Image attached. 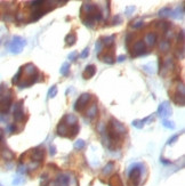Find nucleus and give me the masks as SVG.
<instances>
[{
    "label": "nucleus",
    "mask_w": 185,
    "mask_h": 186,
    "mask_svg": "<svg viewBox=\"0 0 185 186\" xmlns=\"http://www.w3.org/2000/svg\"><path fill=\"white\" fill-rule=\"evenodd\" d=\"M61 120H63V122L68 126L69 128L75 125H78V119H77L75 116H73V114H65Z\"/></svg>",
    "instance_id": "11"
},
{
    "label": "nucleus",
    "mask_w": 185,
    "mask_h": 186,
    "mask_svg": "<svg viewBox=\"0 0 185 186\" xmlns=\"http://www.w3.org/2000/svg\"><path fill=\"white\" fill-rule=\"evenodd\" d=\"M144 53H145V44H144L143 40H137L133 45V48H131V56L137 57V56L143 55Z\"/></svg>",
    "instance_id": "7"
},
{
    "label": "nucleus",
    "mask_w": 185,
    "mask_h": 186,
    "mask_svg": "<svg viewBox=\"0 0 185 186\" xmlns=\"http://www.w3.org/2000/svg\"><path fill=\"white\" fill-rule=\"evenodd\" d=\"M8 129H9L10 134H14V132H16V130H17V128H16V126H15V123H12V125H9Z\"/></svg>",
    "instance_id": "41"
},
{
    "label": "nucleus",
    "mask_w": 185,
    "mask_h": 186,
    "mask_svg": "<svg viewBox=\"0 0 185 186\" xmlns=\"http://www.w3.org/2000/svg\"><path fill=\"white\" fill-rule=\"evenodd\" d=\"M179 137V135H175V136H172V138H169V141L167 142V144L168 145H170V144H174V143H175V141L176 139H177V138Z\"/></svg>",
    "instance_id": "40"
},
{
    "label": "nucleus",
    "mask_w": 185,
    "mask_h": 186,
    "mask_svg": "<svg viewBox=\"0 0 185 186\" xmlns=\"http://www.w3.org/2000/svg\"><path fill=\"white\" fill-rule=\"evenodd\" d=\"M95 73H96V66L95 65H88L87 68L85 69L82 75H84L85 79H90V78L94 77Z\"/></svg>",
    "instance_id": "17"
},
{
    "label": "nucleus",
    "mask_w": 185,
    "mask_h": 186,
    "mask_svg": "<svg viewBox=\"0 0 185 186\" xmlns=\"http://www.w3.org/2000/svg\"><path fill=\"white\" fill-rule=\"evenodd\" d=\"M96 54H97V56L98 57H101V53H102V50H103V42H102V40L100 39V40H97V42H96Z\"/></svg>",
    "instance_id": "32"
},
{
    "label": "nucleus",
    "mask_w": 185,
    "mask_h": 186,
    "mask_svg": "<svg viewBox=\"0 0 185 186\" xmlns=\"http://www.w3.org/2000/svg\"><path fill=\"white\" fill-rule=\"evenodd\" d=\"M78 56H79L78 51H72L71 54H69V59H70V61H75Z\"/></svg>",
    "instance_id": "37"
},
{
    "label": "nucleus",
    "mask_w": 185,
    "mask_h": 186,
    "mask_svg": "<svg viewBox=\"0 0 185 186\" xmlns=\"http://www.w3.org/2000/svg\"><path fill=\"white\" fill-rule=\"evenodd\" d=\"M31 159H32L33 162H38V163L44 161V159H45V151H44V148L37 147L34 150H32L31 151Z\"/></svg>",
    "instance_id": "9"
},
{
    "label": "nucleus",
    "mask_w": 185,
    "mask_h": 186,
    "mask_svg": "<svg viewBox=\"0 0 185 186\" xmlns=\"http://www.w3.org/2000/svg\"><path fill=\"white\" fill-rule=\"evenodd\" d=\"M22 74H23V66H22V68H20L18 72H17V73L14 75L13 80H12V84H13V85H18V84H20L21 78H22Z\"/></svg>",
    "instance_id": "27"
},
{
    "label": "nucleus",
    "mask_w": 185,
    "mask_h": 186,
    "mask_svg": "<svg viewBox=\"0 0 185 186\" xmlns=\"http://www.w3.org/2000/svg\"><path fill=\"white\" fill-rule=\"evenodd\" d=\"M25 45H26V41L22 37H18V35L14 37V38L12 39V42H10V45H9L10 53H13V54H20Z\"/></svg>",
    "instance_id": "3"
},
{
    "label": "nucleus",
    "mask_w": 185,
    "mask_h": 186,
    "mask_svg": "<svg viewBox=\"0 0 185 186\" xmlns=\"http://www.w3.org/2000/svg\"><path fill=\"white\" fill-rule=\"evenodd\" d=\"M57 95V87L53 86L48 91V98H54Z\"/></svg>",
    "instance_id": "33"
},
{
    "label": "nucleus",
    "mask_w": 185,
    "mask_h": 186,
    "mask_svg": "<svg viewBox=\"0 0 185 186\" xmlns=\"http://www.w3.org/2000/svg\"><path fill=\"white\" fill-rule=\"evenodd\" d=\"M144 25V22L143 21H138V22L134 23V24H131V26H133L134 29H141V28H143Z\"/></svg>",
    "instance_id": "38"
},
{
    "label": "nucleus",
    "mask_w": 185,
    "mask_h": 186,
    "mask_svg": "<svg viewBox=\"0 0 185 186\" xmlns=\"http://www.w3.org/2000/svg\"><path fill=\"white\" fill-rule=\"evenodd\" d=\"M82 15H86V18H84V24L85 25L93 28L95 22H100L102 19V13L101 10L98 9V7L96 5L91 3H85L81 6L80 9Z\"/></svg>",
    "instance_id": "1"
},
{
    "label": "nucleus",
    "mask_w": 185,
    "mask_h": 186,
    "mask_svg": "<svg viewBox=\"0 0 185 186\" xmlns=\"http://www.w3.org/2000/svg\"><path fill=\"white\" fill-rule=\"evenodd\" d=\"M24 119V111H23V101H18L17 103H15L14 106V120L16 122L23 121Z\"/></svg>",
    "instance_id": "6"
},
{
    "label": "nucleus",
    "mask_w": 185,
    "mask_h": 186,
    "mask_svg": "<svg viewBox=\"0 0 185 186\" xmlns=\"http://www.w3.org/2000/svg\"><path fill=\"white\" fill-rule=\"evenodd\" d=\"M98 114V106L96 103H94L93 105H90V107H88L87 112H86V116H87L88 119L93 120L94 118H96Z\"/></svg>",
    "instance_id": "15"
},
{
    "label": "nucleus",
    "mask_w": 185,
    "mask_h": 186,
    "mask_svg": "<svg viewBox=\"0 0 185 186\" xmlns=\"http://www.w3.org/2000/svg\"><path fill=\"white\" fill-rule=\"evenodd\" d=\"M162 126H163V127H165V128H168V129H175V125H174V122H172V121H169V120H163Z\"/></svg>",
    "instance_id": "35"
},
{
    "label": "nucleus",
    "mask_w": 185,
    "mask_h": 186,
    "mask_svg": "<svg viewBox=\"0 0 185 186\" xmlns=\"http://www.w3.org/2000/svg\"><path fill=\"white\" fill-rule=\"evenodd\" d=\"M172 16L176 19H182L183 16H184V6L182 5L181 7H177L175 12L172 14Z\"/></svg>",
    "instance_id": "22"
},
{
    "label": "nucleus",
    "mask_w": 185,
    "mask_h": 186,
    "mask_svg": "<svg viewBox=\"0 0 185 186\" xmlns=\"http://www.w3.org/2000/svg\"><path fill=\"white\" fill-rule=\"evenodd\" d=\"M172 102L175 103L176 105L178 106H184L185 105V97L184 94H181L178 91H176L174 95H172Z\"/></svg>",
    "instance_id": "16"
},
{
    "label": "nucleus",
    "mask_w": 185,
    "mask_h": 186,
    "mask_svg": "<svg viewBox=\"0 0 185 186\" xmlns=\"http://www.w3.org/2000/svg\"><path fill=\"white\" fill-rule=\"evenodd\" d=\"M102 61H103L104 63H106V64H113L114 61H116V58H114L112 53H109V54H105L103 57H102Z\"/></svg>",
    "instance_id": "26"
},
{
    "label": "nucleus",
    "mask_w": 185,
    "mask_h": 186,
    "mask_svg": "<svg viewBox=\"0 0 185 186\" xmlns=\"http://www.w3.org/2000/svg\"><path fill=\"white\" fill-rule=\"evenodd\" d=\"M56 154V148L54 145H50V155H55Z\"/></svg>",
    "instance_id": "43"
},
{
    "label": "nucleus",
    "mask_w": 185,
    "mask_h": 186,
    "mask_svg": "<svg viewBox=\"0 0 185 186\" xmlns=\"http://www.w3.org/2000/svg\"><path fill=\"white\" fill-rule=\"evenodd\" d=\"M0 45H1V41H0Z\"/></svg>",
    "instance_id": "47"
},
{
    "label": "nucleus",
    "mask_w": 185,
    "mask_h": 186,
    "mask_svg": "<svg viewBox=\"0 0 185 186\" xmlns=\"http://www.w3.org/2000/svg\"><path fill=\"white\" fill-rule=\"evenodd\" d=\"M125 59H126V56H125V55H120V56H118V62H119V63L123 62Z\"/></svg>",
    "instance_id": "44"
},
{
    "label": "nucleus",
    "mask_w": 185,
    "mask_h": 186,
    "mask_svg": "<svg viewBox=\"0 0 185 186\" xmlns=\"http://www.w3.org/2000/svg\"><path fill=\"white\" fill-rule=\"evenodd\" d=\"M23 71H25L26 74H28V77L29 75H32V74H36L38 73V70H37L36 65H33L32 63H28L23 66Z\"/></svg>",
    "instance_id": "19"
},
{
    "label": "nucleus",
    "mask_w": 185,
    "mask_h": 186,
    "mask_svg": "<svg viewBox=\"0 0 185 186\" xmlns=\"http://www.w3.org/2000/svg\"><path fill=\"white\" fill-rule=\"evenodd\" d=\"M142 164H134L129 170L128 176V185L129 186H138L141 183V176H142Z\"/></svg>",
    "instance_id": "2"
},
{
    "label": "nucleus",
    "mask_w": 185,
    "mask_h": 186,
    "mask_svg": "<svg viewBox=\"0 0 185 186\" xmlns=\"http://www.w3.org/2000/svg\"><path fill=\"white\" fill-rule=\"evenodd\" d=\"M157 40H158V34L156 32H150L145 35V41L144 44H146L150 47H153V46L157 44Z\"/></svg>",
    "instance_id": "14"
},
{
    "label": "nucleus",
    "mask_w": 185,
    "mask_h": 186,
    "mask_svg": "<svg viewBox=\"0 0 185 186\" xmlns=\"http://www.w3.org/2000/svg\"><path fill=\"white\" fill-rule=\"evenodd\" d=\"M101 40L103 42V46H105L106 48H113L114 41H116V35L112 34L110 37H105V38L101 39Z\"/></svg>",
    "instance_id": "18"
},
{
    "label": "nucleus",
    "mask_w": 185,
    "mask_h": 186,
    "mask_svg": "<svg viewBox=\"0 0 185 186\" xmlns=\"http://www.w3.org/2000/svg\"><path fill=\"white\" fill-rule=\"evenodd\" d=\"M0 153H1L3 159H5V160H7V161H10L14 159V153L10 151L9 148H7L5 144L0 146Z\"/></svg>",
    "instance_id": "12"
},
{
    "label": "nucleus",
    "mask_w": 185,
    "mask_h": 186,
    "mask_svg": "<svg viewBox=\"0 0 185 186\" xmlns=\"http://www.w3.org/2000/svg\"><path fill=\"white\" fill-rule=\"evenodd\" d=\"M170 23L169 22H166V21H163V22H157V26L159 28L160 30H162L163 33H167L169 31V29H170Z\"/></svg>",
    "instance_id": "23"
},
{
    "label": "nucleus",
    "mask_w": 185,
    "mask_h": 186,
    "mask_svg": "<svg viewBox=\"0 0 185 186\" xmlns=\"http://www.w3.org/2000/svg\"><path fill=\"white\" fill-rule=\"evenodd\" d=\"M70 184V176L66 173H61L56 177L54 186H68Z\"/></svg>",
    "instance_id": "10"
},
{
    "label": "nucleus",
    "mask_w": 185,
    "mask_h": 186,
    "mask_svg": "<svg viewBox=\"0 0 185 186\" xmlns=\"http://www.w3.org/2000/svg\"><path fill=\"white\" fill-rule=\"evenodd\" d=\"M21 182H22V178H20V177H18V178H16V179L14 180L13 184H14V185H18V184H20Z\"/></svg>",
    "instance_id": "45"
},
{
    "label": "nucleus",
    "mask_w": 185,
    "mask_h": 186,
    "mask_svg": "<svg viewBox=\"0 0 185 186\" xmlns=\"http://www.w3.org/2000/svg\"><path fill=\"white\" fill-rule=\"evenodd\" d=\"M3 116H1V114H0V122L3 121Z\"/></svg>",
    "instance_id": "46"
},
{
    "label": "nucleus",
    "mask_w": 185,
    "mask_h": 186,
    "mask_svg": "<svg viewBox=\"0 0 185 186\" xmlns=\"http://www.w3.org/2000/svg\"><path fill=\"white\" fill-rule=\"evenodd\" d=\"M85 145H86L85 141H82V139H78V141L75 143V148H77V150H82V148L85 147Z\"/></svg>",
    "instance_id": "34"
},
{
    "label": "nucleus",
    "mask_w": 185,
    "mask_h": 186,
    "mask_svg": "<svg viewBox=\"0 0 185 186\" xmlns=\"http://www.w3.org/2000/svg\"><path fill=\"white\" fill-rule=\"evenodd\" d=\"M79 130H80V127L79 125H75L69 128V138H75V136L78 135Z\"/></svg>",
    "instance_id": "24"
},
{
    "label": "nucleus",
    "mask_w": 185,
    "mask_h": 186,
    "mask_svg": "<svg viewBox=\"0 0 185 186\" xmlns=\"http://www.w3.org/2000/svg\"><path fill=\"white\" fill-rule=\"evenodd\" d=\"M176 56H177V57L179 58V59H183V58H184V48H181V49H177V50H176Z\"/></svg>",
    "instance_id": "36"
},
{
    "label": "nucleus",
    "mask_w": 185,
    "mask_h": 186,
    "mask_svg": "<svg viewBox=\"0 0 185 186\" xmlns=\"http://www.w3.org/2000/svg\"><path fill=\"white\" fill-rule=\"evenodd\" d=\"M113 168H114V162L113 161H110V162H107L106 163V166L103 168V175H109V173L113 170Z\"/></svg>",
    "instance_id": "28"
},
{
    "label": "nucleus",
    "mask_w": 185,
    "mask_h": 186,
    "mask_svg": "<svg viewBox=\"0 0 185 186\" xmlns=\"http://www.w3.org/2000/svg\"><path fill=\"white\" fill-rule=\"evenodd\" d=\"M59 72H61L62 75H69V73H70V65L68 63H64V64L62 65Z\"/></svg>",
    "instance_id": "31"
},
{
    "label": "nucleus",
    "mask_w": 185,
    "mask_h": 186,
    "mask_svg": "<svg viewBox=\"0 0 185 186\" xmlns=\"http://www.w3.org/2000/svg\"><path fill=\"white\" fill-rule=\"evenodd\" d=\"M170 14H172L170 7H163L162 9L159 12V16L160 17H167V16H169Z\"/></svg>",
    "instance_id": "30"
},
{
    "label": "nucleus",
    "mask_w": 185,
    "mask_h": 186,
    "mask_svg": "<svg viewBox=\"0 0 185 186\" xmlns=\"http://www.w3.org/2000/svg\"><path fill=\"white\" fill-rule=\"evenodd\" d=\"M77 41V34L75 32H70L65 37V44L68 46H73Z\"/></svg>",
    "instance_id": "21"
},
{
    "label": "nucleus",
    "mask_w": 185,
    "mask_h": 186,
    "mask_svg": "<svg viewBox=\"0 0 185 186\" xmlns=\"http://www.w3.org/2000/svg\"><path fill=\"white\" fill-rule=\"evenodd\" d=\"M90 100H91L90 94H88V93L82 94L81 96H79V98L77 100V102H75V110L77 111V112H81L82 110L88 105V103H89V101Z\"/></svg>",
    "instance_id": "4"
},
{
    "label": "nucleus",
    "mask_w": 185,
    "mask_h": 186,
    "mask_svg": "<svg viewBox=\"0 0 185 186\" xmlns=\"http://www.w3.org/2000/svg\"><path fill=\"white\" fill-rule=\"evenodd\" d=\"M56 132H57V134H59L61 137H69V127L63 122V120H61L59 123L57 125Z\"/></svg>",
    "instance_id": "13"
},
{
    "label": "nucleus",
    "mask_w": 185,
    "mask_h": 186,
    "mask_svg": "<svg viewBox=\"0 0 185 186\" xmlns=\"http://www.w3.org/2000/svg\"><path fill=\"white\" fill-rule=\"evenodd\" d=\"M178 42H182L183 44V41H184V31H181L179 32V34H178Z\"/></svg>",
    "instance_id": "42"
},
{
    "label": "nucleus",
    "mask_w": 185,
    "mask_h": 186,
    "mask_svg": "<svg viewBox=\"0 0 185 186\" xmlns=\"http://www.w3.org/2000/svg\"><path fill=\"white\" fill-rule=\"evenodd\" d=\"M109 185L110 186H123V183L121 178L119 177V175H113V176L111 177L110 180H109Z\"/></svg>",
    "instance_id": "20"
},
{
    "label": "nucleus",
    "mask_w": 185,
    "mask_h": 186,
    "mask_svg": "<svg viewBox=\"0 0 185 186\" xmlns=\"http://www.w3.org/2000/svg\"><path fill=\"white\" fill-rule=\"evenodd\" d=\"M147 120H149V116H147V118H145V119H143V120H134L131 125H133L134 127H135V128H137V129H142L144 127V122L147 121Z\"/></svg>",
    "instance_id": "29"
},
{
    "label": "nucleus",
    "mask_w": 185,
    "mask_h": 186,
    "mask_svg": "<svg viewBox=\"0 0 185 186\" xmlns=\"http://www.w3.org/2000/svg\"><path fill=\"white\" fill-rule=\"evenodd\" d=\"M89 56V48H85L84 51H82L81 54H80V57L81 58H86Z\"/></svg>",
    "instance_id": "39"
},
{
    "label": "nucleus",
    "mask_w": 185,
    "mask_h": 186,
    "mask_svg": "<svg viewBox=\"0 0 185 186\" xmlns=\"http://www.w3.org/2000/svg\"><path fill=\"white\" fill-rule=\"evenodd\" d=\"M157 113H158V116H159L160 118H162V119L170 116V114H172V107H170V105H169V103L168 102L161 103V104L159 105V107H158Z\"/></svg>",
    "instance_id": "8"
},
{
    "label": "nucleus",
    "mask_w": 185,
    "mask_h": 186,
    "mask_svg": "<svg viewBox=\"0 0 185 186\" xmlns=\"http://www.w3.org/2000/svg\"><path fill=\"white\" fill-rule=\"evenodd\" d=\"M0 186H3V185H1V184H0Z\"/></svg>",
    "instance_id": "48"
},
{
    "label": "nucleus",
    "mask_w": 185,
    "mask_h": 186,
    "mask_svg": "<svg viewBox=\"0 0 185 186\" xmlns=\"http://www.w3.org/2000/svg\"><path fill=\"white\" fill-rule=\"evenodd\" d=\"M159 49L161 51H163V53H167V51L170 49V42H169L167 39H165V40H162V41H160Z\"/></svg>",
    "instance_id": "25"
},
{
    "label": "nucleus",
    "mask_w": 185,
    "mask_h": 186,
    "mask_svg": "<svg viewBox=\"0 0 185 186\" xmlns=\"http://www.w3.org/2000/svg\"><path fill=\"white\" fill-rule=\"evenodd\" d=\"M12 103H13V98H12L10 95H7V96H3V98H0V113L6 114L9 111Z\"/></svg>",
    "instance_id": "5"
}]
</instances>
